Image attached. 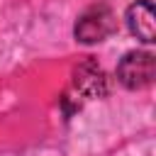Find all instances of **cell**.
Returning a JSON list of instances; mask_svg holds the SVG:
<instances>
[{
    "mask_svg": "<svg viewBox=\"0 0 156 156\" xmlns=\"http://www.w3.org/2000/svg\"><path fill=\"white\" fill-rule=\"evenodd\" d=\"M105 93H107V76H105V71L100 68V63L95 58H85L83 63L76 66L71 88L61 98V107H63L66 115H73L88 100L102 98Z\"/></svg>",
    "mask_w": 156,
    "mask_h": 156,
    "instance_id": "6da1fadb",
    "label": "cell"
},
{
    "mask_svg": "<svg viewBox=\"0 0 156 156\" xmlns=\"http://www.w3.org/2000/svg\"><path fill=\"white\" fill-rule=\"evenodd\" d=\"M115 29H117L115 12H112L107 5L100 2V5L88 7V10L76 20L73 37H76V41H80V44H100V41H105Z\"/></svg>",
    "mask_w": 156,
    "mask_h": 156,
    "instance_id": "3957f363",
    "label": "cell"
},
{
    "mask_svg": "<svg viewBox=\"0 0 156 156\" xmlns=\"http://www.w3.org/2000/svg\"><path fill=\"white\" fill-rule=\"evenodd\" d=\"M156 78V56L151 51H127L117 63V80L127 90H144Z\"/></svg>",
    "mask_w": 156,
    "mask_h": 156,
    "instance_id": "7a4b0ae2",
    "label": "cell"
},
{
    "mask_svg": "<svg viewBox=\"0 0 156 156\" xmlns=\"http://www.w3.org/2000/svg\"><path fill=\"white\" fill-rule=\"evenodd\" d=\"M156 15H154V5L151 0H134L127 12H124V22L132 37H136L141 44H154L156 41Z\"/></svg>",
    "mask_w": 156,
    "mask_h": 156,
    "instance_id": "277c9868",
    "label": "cell"
}]
</instances>
